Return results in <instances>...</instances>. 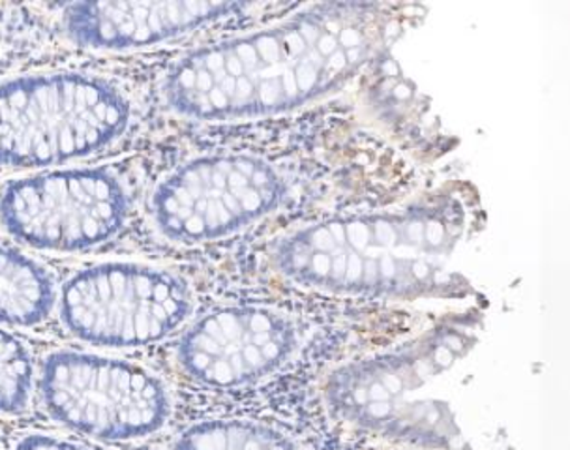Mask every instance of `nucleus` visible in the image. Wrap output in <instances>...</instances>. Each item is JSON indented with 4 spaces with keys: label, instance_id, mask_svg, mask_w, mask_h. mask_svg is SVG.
I'll return each mask as SVG.
<instances>
[{
    "label": "nucleus",
    "instance_id": "obj_1",
    "mask_svg": "<svg viewBox=\"0 0 570 450\" xmlns=\"http://www.w3.org/2000/svg\"><path fill=\"white\" fill-rule=\"evenodd\" d=\"M400 29L391 7H312L276 27L186 55L167 76V104L196 120L292 111L342 89Z\"/></svg>",
    "mask_w": 570,
    "mask_h": 450
},
{
    "label": "nucleus",
    "instance_id": "obj_2",
    "mask_svg": "<svg viewBox=\"0 0 570 450\" xmlns=\"http://www.w3.org/2000/svg\"><path fill=\"white\" fill-rule=\"evenodd\" d=\"M456 197L400 211L353 214L306 225L271 252L282 278L306 290L347 296L426 295L443 285L465 232Z\"/></svg>",
    "mask_w": 570,
    "mask_h": 450
},
{
    "label": "nucleus",
    "instance_id": "obj_3",
    "mask_svg": "<svg viewBox=\"0 0 570 450\" xmlns=\"http://www.w3.org/2000/svg\"><path fill=\"white\" fill-rule=\"evenodd\" d=\"M130 123L119 89L85 74H48L0 85V166L43 167L111 145Z\"/></svg>",
    "mask_w": 570,
    "mask_h": 450
},
{
    "label": "nucleus",
    "instance_id": "obj_4",
    "mask_svg": "<svg viewBox=\"0 0 570 450\" xmlns=\"http://www.w3.org/2000/svg\"><path fill=\"white\" fill-rule=\"evenodd\" d=\"M191 312L185 280L137 263H104L73 274L60 293V317L73 336L101 348L156 344Z\"/></svg>",
    "mask_w": 570,
    "mask_h": 450
},
{
    "label": "nucleus",
    "instance_id": "obj_5",
    "mask_svg": "<svg viewBox=\"0 0 570 450\" xmlns=\"http://www.w3.org/2000/svg\"><path fill=\"white\" fill-rule=\"evenodd\" d=\"M40 391L60 424L104 441L147 438L171 413L166 387L149 370L79 351L43 361Z\"/></svg>",
    "mask_w": 570,
    "mask_h": 450
},
{
    "label": "nucleus",
    "instance_id": "obj_6",
    "mask_svg": "<svg viewBox=\"0 0 570 450\" xmlns=\"http://www.w3.org/2000/svg\"><path fill=\"white\" fill-rule=\"evenodd\" d=\"M284 196V178L263 158L202 156L161 180L153 197V214L167 238L208 243L267 216Z\"/></svg>",
    "mask_w": 570,
    "mask_h": 450
},
{
    "label": "nucleus",
    "instance_id": "obj_7",
    "mask_svg": "<svg viewBox=\"0 0 570 450\" xmlns=\"http://www.w3.org/2000/svg\"><path fill=\"white\" fill-rule=\"evenodd\" d=\"M0 218L32 248L81 252L107 243L128 218V196L107 169H57L8 184Z\"/></svg>",
    "mask_w": 570,
    "mask_h": 450
},
{
    "label": "nucleus",
    "instance_id": "obj_8",
    "mask_svg": "<svg viewBox=\"0 0 570 450\" xmlns=\"http://www.w3.org/2000/svg\"><path fill=\"white\" fill-rule=\"evenodd\" d=\"M301 344L289 315L265 306H227L203 315L178 342L183 372L210 389L252 385L276 372Z\"/></svg>",
    "mask_w": 570,
    "mask_h": 450
},
{
    "label": "nucleus",
    "instance_id": "obj_9",
    "mask_svg": "<svg viewBox=\"0 0 570 450\" xmlns=\"http://www.w3.org/2000/svg\"><path fill=\"white\" fill-rule=\"evenodd\" d=\"M465 334L432 332L386 355L353 362L328 380L327 400L342 419L368 430L396 432L407 398L462 355Z\"/></svg>",
    "mask_w": 570,
    "mask_h": 450
},
{
    "label": "nucleus",
    "instance_id": "obj_10",
    "mask_svg": "<svg viewBox=\"0 0 570 450\" xmlns=\"http://www.w3.org/2000/svg\"><path fill=\"white\" fill-rule=\"evenodd\" d=\"M232 2H76L66 8V30L90 49H134L166 42L243 10Z\"/></svg>",
    "mask_w": 570,
    "mask_h": 450
},
{
    "label": "nucleus",
    "instance_id": "obj_11",
    "mask_svg": "<svg viewBox=\"0 0 570 450\" xmlns=\"http://www.w3.org/2000/svg\"><path fill=\"white\" fill-rule=\"evenodd\" d=\"M55 304L53 280L48 271L18 250L0 246V323L35 326Z\"/></svg>",
    "mask_w": 570,
    "mask_h": 450
},
{
    "label": "nucleus",
    "instance_id": "obj_12",
    "mask_svg": "<svg viewBox=\"0 0 570 450\" xmlns=\"http://www.w3.org/2000/svg\"><path fill=\"white\" fill-rule=\"evenodd\" d=\"M173 450H301L289 436L252 421H205L188 428Z\"/></svg>",
    "mask_w": 570,
    "mask_h": 450
},
{
    "label": "nucleus",
    "instance_id": "obj_13",
    "mask_svg": "<svg viewBox=\"0 0 570 450\" xmlns=\"http://www.w3.org/2000/svg\"><path fill=\"white\" fill-rule=\"evenodd\" d=\"M32 361L18 338L0 329V411L19 413L29 405Z\"/></svg>",
    "mask_w": 570,
    "mask_h": 450
},
{
    "label": "nucleus",
    "instance_id": "obj_14",
    "mask_svg": "<svg viewBox=\"0 0 570 450\" xmlns=\"http://www.w3.org/2000/svg\"><path fill=\"white\" fill-rule=\"evenodd\" d=\"M18 450H89L83 444L73 443L68 439L51 438V436H27L18 443Z\"/></svg>",
    "mask_w": 570,
    "mask_h": 450
}]
</instances>
